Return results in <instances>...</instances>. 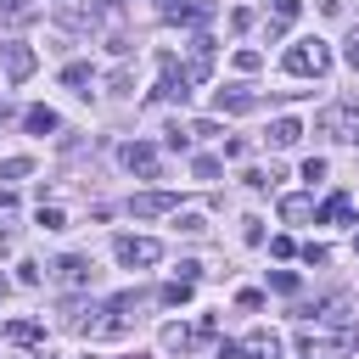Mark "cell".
I'll use <instances>...</instances> for the list:
<instances>
[{
	"label": "cell",
	"instance_id": "13",
	"mask_svg": "<svg viewBox=\"0 0 359 359\" xmlns=\"http://www.w3.org/2000/svg\"><path fill=\"white\" fill-rule=\"evenodd\" d=\"M303 320H320V325H348V297L337 292V297H325V303L303 309Z\"/></svg>",
	"mask_w": 359,
	"mask_h": 359
},
{
	"label": "cell",
	"instance_id": "5",
	"mask_svg": "<svg viewBox=\"0 0 359 359\" xmlns=\"http://www.w3.org/2000/svg\"><path fill=\"white\" fill-rule=\"evenodd\" d=\"M213 331H219V325H213V314H202L196 325H163V348H168V353H191V348H196V342H208Z\"/></svg>",
	"mask_w": 359,
	"mask_h": 359
},
{
	"label": "cell",
	"instance_id": "29",
	"mask_svg": "<svg viewBox=\"0 0 359 359\" xmlns=\"http://www.w3.org/2000/svg\"><path fill=\"white\" fill-rule=\"evenodd\" d=\"M174 224H180V230H185V236H202V230H208V224H202V213H180V219H174Z\"/></svg>",
	"mask_w": 359,
	"mask_h": 359
},
{
	"label": "cell",
	"instance_id": "19",
	"mask_svg": "<svg viewBox=\"0 0 359 359\" xmlns=\"http://www.w3.org/2000/svg\"><path fill=\"white\" fill-rule=\"evenodd\" d=\"M297 140H303V123L297 118H275L269 123V146H297Z\"/></svg>",
	"mask_w": 359,
	"mask_h": 359
},
{
	"label": "cell",
	"instance_id": "28",
	"mask_svg": "<svg viewBox=\"0 0 359 359\" xmlns=\"http://www.w3.org/2000/svg\"><path fill=\"white\" fill-rule=\"evenodd\" d=\"M303 264H309V269H320V264H331V252H325L320 241H309V247H303Z\"/></svg>",
	"mask_w": 359,
	"mask_h": 359
},
{
	"label": "cell",
	"instance_id": "14",
	"mask_svg": "<svg viewBox=\"0 0 359 359\" xmlns=\"http://www.w3.org/2000/svg\"><path fill=\"white\" fill-rule=\"evenodd\" d=\"M213 107H219V112H252V107H258V95H252V90H241V84H230V90H213Z\"/></svg>",
	"mask_w": 359,
	"mask_h": 359
},
{
	"label": "cell",
	"instance_id": "10",
	"mask_svg": "<svg viewBox=\"0 0 359 359\" xmlns=\"http://www.w3.org/2000/svg\"><path fill=\"white\" fill-rule=\"evenodd\" d=\"M90 275H95V264H90L84 252H67V258H56V280H62V286H90Z\"/></svg>",
	"mask_w": 359,
	"mask_h": 359
},
{
	"label": "cell",
	"instance_id": "16",
	"mask_svg": "<svg viewBox=\"0 0 359 359\" xmlns=\"http://www.w3.org/2000/svg\"><path fill=\"white\" fill-rule=\"evenodd\" d=\"M22 129H28V135H56L62 118H56L50 107H28V112H22Z\"/></svg>",
	"mask_w": 359,
	"mask_h": 359
},
{
	"label": "cell",
	"instance_id": "39",
	"mask_svg": "<svg viewBox=\"0 0 359 359\" xmlns=\"http://www.w3.org/2000/svg\"><path fill=\"white\" fill-rule=\"evenodd\" d=\"M353 252H359V236H353Z\"/></svg>",
	"mask_w": 359,
	"mask_h": 359
},
{
	"label": "cell",
	"instance_id": "17",
	"mask_svg": "<svg viewBox=\"0 0 359 359\" xmlns=\"http://www.w3.org/2000/svg\"><path fill=\"white\" fill-rule=\"evenodd\" d=\"M280 219L286 224H309L314 219V196H280Z\"/></svg>",
	"mask_w": 359,
	"mask_h": 359
},
{
	"label": "cell",
	"instance_id": "27",
	"mask_svg": "<svg viewBox=\"0 0 359 359\" xmlns=\"http://www.w3.org/2000/svg\"><path fill=\"white\" fill-rule=\"evenodd\" d=\"M163 303H174V309H180V303H191V280H174V286H163Z\"/></svg>",
	"mask_w": 359,
	"mask_h": 359
},
{
	"label": "cell",
	"instance_id": "38",
	"mask_svg": "<svg viewBox=\"0 0 359 359\" xmlns=\"http://www.w3.org/2000/svg\"><path fill=\"white\" fill-rule=\"evenodd\" d=\"M0 213H17V191H0Z\"/></svg>",
	"mask_w": 359,
	"mask_h": 359
},
{
	"label": "cell",
	"instance_id": "33",
	"mask_svg": "<svg viewBox=\"0 0 359 359\" xmlns=\"http://www.w3.org/2000/svg\"><path fill=\"white\" fill-rule=\"evenodd\" d=\"M168 146H174V151H185V146H191V135H185L180 123H168Z\"/></svg>",
	"mask_w": 359,
	"mask_h": 359
},
{
	"label": "cell",
	"instance_id": "8",
	"mask_svg": "<svg viewBox=\"0 0 359 359\" xmlns=\"http://www.w3.org/2000/svg\"><path fill=\"white\" fill-rule=\"evenodd\" d=\"M314 224H353V196H348V191H331V196L314 208Z\"/></svg>",
	"mask_w": 359,
	"mask_h": 359
},
{
	"label": "cell",
	"instance_id": "20",
	"mask_svg": "<svg viewBox=\"0 0 359 359\" xmlns=\"http://www.w3.org/2000/svg\"><path fill=\"white\" fill-rule=\"evenodd\" d=\"M62 84L79 90V95H90V62H67V67H62Z\"/></svg>",
	"mask_w": 359,
	"mask_h": 359
},
{
	"label": "cell",
	"instance_id": "4",
	"mask_svg": "<svg viewBox=\"0 0 359 359\" xmlns=\"http://www.w3.org/2000/svg\"><path fill=\"white\" fill-rule=\"evenodd\" d=\"M157 67H163V79H157V90H151V95H157V101H185L196 79H191V73H185V67H180V62L168 56V50L157 56Z\"/></svg>",
	"mask_w": 359,
	"mask_h": 359
},
{
	"label": "cell",
	"instance_id": "21",
	"mask_svg": "<svg viewBox=\"0 0 359 359\" xmlns=\"http://www.w3.org/2000/svg\"><path fill=\"white\" fill-rule=\"evenodd\" d=\"M297 11H303V0H275V22H269V39H275V34H280V28H286Z\"/></svg>",
	"mask_w": 359,
	"mask_h": 359
},
{
	"label": "cell",
	"instance_id": "9",
	"mask_svg": "<svg viewBox=\"0 0 359 359\" xmlns=\"http://www.w3.org/2000/svg\"><path fill=\"white\" fill-rule=\"evenodd\" d=\"M163 17H168V22H191V28H202V22L213 17V6H208V0H168Z\"/></svg>",
	"mask_w": 359,
	"mask_h": 359
},
{
	"label": "cell",
	"instance_id": "6",
	"mask_svg": "<svg viewBox=\"0 0 359 359\" xmlns=\"http://www.w3.org/2000/svg\"><path fill=\"white\" fill-rule=\"evenodd\" d=\"M123 168H129V174H140V180H157L163 157H157V146H151V140H129V146H123Z\"/></svg>",
	"mask_w": 359,
	"mask_h": 359
},
{
	"label": "cell",
	"instance_id": "25",
	"mask_svg": "<svg viewBox=\"0 0 359 359\" xmlns=\"http://www.w3.org/2000/svg\"><path fill=\"white\" fill-rule=\"evenodd\" d=\"M269 286H275V292H286V297H292V292H297V286H303V280H297V275H292V269H269Z\"/></svg>",
	"mask_w": 359,
	"mask_h": 359
},
{
	"label": "cell",
	"instance_id": "30",
	"mask_svg": "<svg viewBox=\"0 0 359 359\" xmlns=\"http://www.w3.org/2000/svg\"><path fill=\"white\" fill-rule=\"evenodd\" d=\"M241 236L258 247V241H264V219H241Z\"/></svg>",
	"mask_w": 359,
	"mask_h": 359
},
{
	"label": "cell",
	"instance_id": "37",
	"mask_svg": "<svg viewBox=\"0 0 359 359\" xmlns=\"http://www.w3.org/2000/svg\"><path fill=\"white\" fill-rule=\"evenodd\" d=\"M6 17H11V22H28V17H34V6H6Z\"/></svg>",
	"mask_w": 359,
	"mask_h": 359
},
{
	"label": "cell",
	"instance_id": "22",
	"mask_svg": "<svg viewBox=\"0 0 359 359\" xmlns=\"http://www.w3.org/2000/svg\"><path fill=\"white\" fill-rule=\"evenodd\" d=\"M219 168H224V163H219V157H208V151H202V157H191V174H196V180H219Z\"/></svg>",
	"mask_w": 359,
	"mask_h": 359
},
{
	"label": "cell",
	"instance_id": "34",
	"mask_svg": "<svg viewBox=\"0 0 359 359\" xmlns=\"http://www.w3.org/2000/svg\"><path fill=\"white\" fill-rule=\"evenodd\" d=\"M303 180H309V185H314V180H325V163H320V157H309V163H303Z\"/></svg>",
	"mask_w": 359,
	"mask_h": 359
},
{
	"label": "cell",
	"instance_id": "18",
	"mask_svg": "<svg viewBox=\"0 0 359 359\" xmlns=\"http://www.w3.org/2000/svg\"><path fill=\"white\" fill-rule=\"evenodd\" d=\"M39 337H45V325H39V320H6V342L28 348V342H39Z\"/></svg>",
	"mask_w": 359,
	"mask_h": 359
},
{
	"label": "cell",
	"instance_id": "31",
	"mask_svg": "<svg viewBox=\"0 0 359 359\" xmlns=\"http://www.w3.org/2000/svg\"><path fill=\"white\" fill-rule=\"evenodd\" d=\"M236 303H241V309H264V292H252V286H241V292H236Z\"/></svg>",
	"mask_w": 359,
	"mask_h": 359
},
{
	"label": "cell",
	"instance_id": "7",
	"mask_svg": "<svg viewBox=\"0 0 359 359\" xmlns=\"http://www.w3.org/2000/svg\"><path fill=\"white\" fill-rule=\"evenodd\" d=\"M129 213H135V219H157V213H180V196H174V191H140V196L129 202Z\"/></svg>",
	"mask_w": 359,
	"mask_h": 359
},
{
	"label": "cell",
	"instance_id": "2",
	"mask_svg": "<svg viewBox=\"0 0 359 359\" xmlns=\"http://www.w3.org/2000/svg\"><path fill=\"white\" fill-rule=\"evenodd\" d=\"M314 129L331 135V140H359V101H331V107L314 118Z\"/></svg>",
	"mask_w": 359,
	"mask_h": 359
},
{
	"label": "cell",
	"instance_id": "24",
	"mask_svg": "<svg viewBox=\"0 0 359 359\" xmlns=\"http://www.w3.org/2000/svg\"><path fill=\"white\" fill-rule=\"evenodd\" d=\"M39 230H67V213H62V208H45V202H39Z\"/></svg>",
	"mask_w": 359,
	"mask_h": 359
},
{
	"label": "cell",
	"instance_id": "1",
	"mask_svg": "<svg viewBox=\"0 0 359 359\" xmlns=\"http://www.w3.org/2000/svg\"><path fill=\"white\" fill-rule=\"evenodd\" d=\"M280 67H286L292 79H320V73L331 67V50H325V39H297V45L280 56Z\"/></svg>",
	"mask_w": 359,
	"mask_h": 359
},
{
	"label": "cell",
	"instance_id": "12",
	"mask_svg": "<svg viewBox=\"0 0 359 359\" xmlns=\"http://www.w3.org/2000/svg\"><path fill=\"white\" fill-rule=\"evenodd\" d=\"M185 73H191L196 84L213 73V39H208V34H196V39H191V62H185Z\"/></svg>",
	"mask_w": 359,
	"mask_h": 359
},
{
	"label": "cell",
	"instance_id": "35",
	"mask_svg": "<svg viewBox=\"0 0 359 359\" xmlns=\"http://www.w3.org/2000/svg\"><path fill=\"white\" fill-rule=\"evenodd\" d=\"M269 252H275V258H292L297 247H292V236H275V241H269Z\"/></svg>",
	"mask_w": 359,
	"mask_h": 359
},
{
	"label": "cell",
	"instance_id": "11",
	"mask_svg": "<svg viewBox=\"0 0 359 359\" xmlns=\"http://www.w3.org/2000/svg\"><path fill=\"white\" fill-rule=\"evenodd\" d=\"M236 348H241L236 359H280V337H275V331H252V337H241Z\"/></svg>",
	"mask_w": 359,
	"mask_h": 359
},
{
	"label": "cell",
	"instance_id": "23",
	"mask_svg": "<svg viewBox=\"0 0 359 359\" xmlns=\"http://www.w3.org/2000/svg\"><path fill=\"white\" fill-rule=\"evenodd\" d=\"M258 67H264V56H258L252 45H241V50H236V73H258Z\"/></svg>",
	"mask_w": 359,
	"mask_h": 359
},
{
	"label": "cell",
	"instance_id": "36",
	"mask_svg": "<svg viewBox=\"0 0 359 359\" xmlns=\"http://www.w3.org/2000/svg\"><path fill=\"white\" fill-rule=\"evenodd\" d=\"M342 56H348V67H353V73H359V28H353V34H348V50H342Z\"/></svg>",
	"mask_w": 359,
	"mask_h": 359
},
{
	"label": "cell",
	"instance_id": "32",
	"mask_svg": "<svg viewBox=\"0 0 359 359\" xmlns=\"http://www.w3.org/2000/svg\"><path fill=\"white\" fill-rule=\"evenodd\" d=\"M230 28H252V6H236L230 11Z\"/></svg>",
	"mask_w": 359,
	"mask_h": 359
},
{
	"label": "cell",
	"instance_id": "15",
	"mask_svg": "<svg viewBox=\"0 0 359 359\" xmlns=\"http://www.w3.org/2000/svg\"><path fill=\"white\" fill-rule=\"evenodd\" d=\"M0 56H6V79H28L34 73V50L28 45H6Z\"/></svg>",
	"mask_w": 359,
	"mask_h": 359
},
{
	"label": "cell",
	"instance_id": "3",
	"mask_svg": "<svg viewBox=\"0 0 359 359\" xmlns=\"http://www.w3.org/2000/svg\"><path fill=\"white\" fill-rule=\"evenodd\" d=\"M112 252H118V264H123V269H151V264L163 258V247H157L151 236H118V241H112Z\"/></svg>",
	"mask_w": 359,
	"mask_h": 359
},
{
	"label": "cell",
	"instance_id": "26",
	"mask_svg": "<svg viewBox=\"0 0 359 359\" xmlns=\"http://www.w3.org/2000/svg\"><path fill=\"white\" fill-rule=\"evenodd\" d=\"M22 174H34L28 157H6V163H0V180H22Z\"/></svg>",
	"mask_w": 359,
	"mask_h": 359
}]
</instances>
